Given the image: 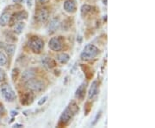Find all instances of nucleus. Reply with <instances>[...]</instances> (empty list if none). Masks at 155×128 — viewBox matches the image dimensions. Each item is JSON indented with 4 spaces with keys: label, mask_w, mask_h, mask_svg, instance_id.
Returning <instances> with one entry per match:
<instances>
[{
    "label": "nucleus",
    "mask_w": 155,
    "mask_h": 128,
    "mask_svg": "<svg viewBox=\"0 0 155 128\" xmlns=\"http://www.w3.org/2000/svg\"><path fill=\"white\" fill-rule=\"evenodd\" d=\"M98 54H99V50L97 47H96L93 44H87L82 51L80 57L82 60L89 61L95 58Z\"/></svg>",
    "instance_id": "nucleus-1"
},
{
    "label": "nucleus",
    "mask_w": 155,
    "mask_h": 128,
    "mask_svg": "<svg viewBox=\"0 0 155 128\" xmlns=\"http://www.w3.org/2000/svg\"><path fill=\"white\" fill-rule=\"evenodd\" d=\"M78 111V107L77 105H75L74 103H72V105L67 107L65 111L62 112V114L61 115L60 118V124L62 125H66L67 123L69 122V120L72 118V116Z\"/></svg>",
    "instance_id": "nucleus-2"
},
{
    "label": "nucleus",
    "mask_w": 155,
    "mask_h": 128,
    "mask_svg": "<svg viewBox=\"0 0 155 128\" xmlns=\"http://www.w3.org/2000/svg\"><path fill=\"white\" fill-rule=\"evenodd\" d=\"M0 91L2 93L3 97L5 98V100L8 102H13L16 100V94L14 92V90L12 89L10 84L4 83L1 85L0 87Z\"/></svg>",
    "instance_id": "nucleus-3"
},
{
    "label": "nucleus",
    "mask_w": 155,
    "mask_h": 128,
    "mask_svg": "<svg viewBox=\"0 0 155 128\" xmlns=\"http://www.w3.org/2000/svg\"><path fill=\"white\" fill-rule=\"evenodd\" d=\"M28 45L34 53L39 54L44 48V42L42 39L39 38L37 36L36 37L35 36V37L30 38V40L28 42Z\"/></svg>",
    "instance_id": "nucleus-4"
},
{
    "label": "nucleus",
    "mask_w": 155,
    "mask_h": 128,
    "mask_svg": "<svg viewBox=\"0 0 155 128\" xmlns=\"http://www.w3.org/2000/svg\"><path fill=\"white\" fill-rule=\"evenodd\" d=\"M26 88L33 92H41L45 88V84L42 81L32 78L26 81Z\"/></svg>",
    "instance_id": "nucleus-5"
},
{
    "label": "nucleus",
    "mask_w": 155,
    "mask_h": 128,
    "mask_svg": "<svg viewBox=\"0 0 155 128\" xmlns=\"http://www.w3.org/2000/svg\"><path fill=\"white\" fill-rule=\"evenodd\" d=\"M48 46H49V49L53 51H61L62 50V44H61V42L60 41V39L58 37H53L51 38L49 41V43H48Z\"/></svg>",
    "instance_id": "nucleus-6"
},
{
    "label": "nucleus",
    "mask_w": 155,
    "mask_h": 128,
    "mask_svg": "<svg viewBox=\"0 0 155 128\" xmlns=\"http://www.w3.org/2000/svg\"><path fill=\"white\" fill-rule=\"evenodd\" d=\"M48 17H49V13L48 11H47V9L45 8H42V9H40L37 12V20H38L40 22H45L48 21Z\"/></svg>",
    "instance_id": "nucleus-7"
},
{
    "label": "nucleus",
    "mask_w": 155,
    "mask_h": 128,
    "mask_svg": "<svg viewBox=\"0 0 155 128\" xmlns=\"http://www.w3.org/2000/svg\"><path fill=\"white\" fill-rule=\"evenodd\" d=\"M64 10L68 13H73L76 11V5L74 0H66L64 2Z\"/></svg>",
    "instance_id": "nucleus-8"
},
{
    "label": "nucleus",
    "mask_w": 155,
    "mask_h": 128,
    "mask_svg": "<svg viewBox=\"0 0 155 128\" xmlns=\"http://www.w3.org/2000/svg\"><path fill=\"white\" fill-rule=\"evenodd\" d=\"M97 94H98V83L97 81H94L91 84V88H90V90H89V99L91 100V99L94 98L95 96L97 95Z\"/></svg>",
    "instance_id": "nucleus-9"
},
{
    "label": "nucleus",
    "mask_w": 155,
    "mask_h": 128,
    "mask_svg": "<svg viewBox=\"0 0 155 128\" xmlns=\"http://www.w3.org/2000/svg\"><path fill=\"white\" fill-rule=\"evenodd\" d=\"M60 22H59V20L58 19H53L51 22H49V24H48V33L49 34H53L55 32L56 30L59 29L60 27Z\"/></svg>",
    "instance_id": "nucleus-10"
},
{
    "label": "nucleus",
    "mask_w": 155,
    "mask_h": 128,
    "mask_svg": "<svg viewBox=\"0 0 155 128\" xmlns=\"http://www.w3.org/2000/svg\"><path fill=\"white\" fill-rule=\"evenodd\" d=\"M85 88H86V84L82 83L76 90V94H75V96L78 98L80 100H84V95H85Z\"/></svg>",
    "instance_id": "nucleus-11"
},
{
    "label": "nucleus",
    "mask_w": 155,
    "mask_h": 128,
    "mask_svg": "<svg viewBox=\"0 0 155 128\" xmlns=\"http://www.w3.org/2000/svg\"><path fill=\"white\" fill-rule=\"evenodd\" d=\"M11 14L9 12H4L1 14V17H0V25L2 27H5L6 26L10 21H11Z\"/></svg>",
    "instance_id": "nucleus-12"
},
{
    "label": "nucleus",
    "mask_w": 155,
    "mask_h": 128,
    "mask_svg": "<svg viewBox=\"0 0 155 128\" xmlns=\"http://www.w3.org/2000/svg\"><path fill=\"white\" fill-rule=\"evenodd\" d=\"M34 96L31 92L25 93L22 98V105H29L33 102Z\"/></svg>",
    "instance_id": "nucleus-13"
},
{
    "label": "nucleus",
    "mask_w": 155,
    "mask_h": 128,
    "mask_svg": "<svg viewBox=\"0 0 155 128\" xmlns=\"http://www.w3.org/2000/svg\"><path fill=\"white\" fill-rule=\"evenodd\" d=\"M35 70H34V69H27V70H25L24 72L22 73V81H28V80L34 78V77H35Z\"/></svg>",
    "instance_id": "nucleus-14"
},
{
    "label": "nucleus",
    "mask_w": 155,
    "mask_h": 128,
    "mask_svg": "<svg viewBox=\"0 0 155 128\" xmlns=\"http://www.w3.org/2000/svg\"><path fill=\"white\" fill-rule=\"evenodd\" d=\"M27 17H28V13H27L26 11H22L15 13L14 16L11 17V18H12V20H14V21H22L23 19L27 18Z\"/></svg>",
    "instance_id": "nucleus-15"
},
{
    "label": "nucleus",
    "mask_w": 155,
    "mask_h": 128,
    "mask_svg": "<svg viewBox=\"0 0 155 128\" xmlns=\"http://www.w3.org/2000/svg\"><path fill=\"white\" fill-rule=\"evenodd\" d=\"M56 59H57V61H59L60 63L61 64H66L69 61V59H70V56L67 53H61V54H59L57 57H56Z\"/></svg>",
    "instance_id": "nucleus-16"
},
{
    "label": "nucleus",
    "mask_w": 155,
    "mask_h": 128,
    "mask_svg": "<svg viewBox=\"0 0 155 128\" xmlns=\"http://www.w3.org/2000/svg\"><path fill=\"white\" fill-rule=\"evenodd\" d=\"M4 50L6 52V54L9 56H12L15 53V50H16V46L14 44H11V43H7L5 44L4 47Z\"/></svg>",
    "instance_id": "nucleus-17"
},
{
    "label": "nucleus",
    "mask_w": 155,
    "mask_h": 128,
    "mask_svg": "<svg viewBox=\"0 0 155 128\" xmlns=\"http://www.w3.org/2000/svg\"><path fill=\"white\" fill-rule=\"evenodd\" d=\"M25 28V23L22 21H19L18 22H17L15 25H14V32L17 35H20V34L22 33L23 29Z\"/></svg>",
    "instance_id": "nucleus-18"
},
{
    "label": "nucleus",
    "mask_w": 155,
    "mask_h": 128,
    "mask_svg": "<svg viewBox=\"0 0 155 128\" xmlns=\"http://www.w3.org/2000/svg\"><path fill=\"white\" fill-rule=\"evenodd\" d=\"M91 7L88 5H84L82 7H81V15L84 17V16H86L87 14H88L89 12L91 11Z\"/></svg>",
    "instance_id": "nucleus-19"
},
{
    "label": "nucleus",
    "mask_w": 155,
    "mask_h": 128,
    "mask_svg": "<svg viewBox=\"0 0 155 128\" xmlns=\"http://www.w3.org/2000/svg\"><path fill=\"white\" fill-rule=\"evenodd\" d=\"M7 61H8L7 60V56L3 52L0 51V66H5V65H6Z\"/></svg>",
    "instance_id": "nucleus-20"
},
{
    "label": "nucleus",
    "mask_w": 155,
    "mask_h": 128,
    "mask_svg": "<svg viewBox=\"0 0 155 128\" xmlns=\"http://www.w3.org/2000/svg\"><path fill=\"white\" fill-rule=\"evenodd\" d=\"M18 74H19V69H18V68H14V69L12 70V78H13L14 81L17 80Z\"/></svg>",
    "instance_id": "nucleus-21"
},
{
    "label": "nucleus",
    "mask_w": 155,
    "mask_h": 128,
    "mask_svg": "<svg viewBox=\"0 0 155 128\" xmlns=\"http://www.w3.org/2000/svg\"><path fill=\"white\" fill-rule=\"evenodd\" d=\"M5 72L2 68H0V83L3 82V81L5 80Z\"/></svg>",
    "instance_id": "nucleus-22"
},
{
    "label": "nucleus",
    "mask_w": 155,
    "mask_h": 128,
    "mask_svg": "<svg viewBox=\"0 0 155 128\" xmlns=\"http://www.w3.org/2000/svg\"><path fill=\"white\" fill-rule=\"evenodd\" d=\"M84 108H85V115H88L89 112H90V110L91 109V104L90 102H87Z\"/></svg>",
    "instance_id": "nucleus-23"
},
{
    "label": "nucleus",
    "mask_w": 155,
    "mask_h": 128,
    "mask_svg": "<svg viewBox=\"0 0 155 128\" xmlns=\"http://www.w3.org/2000/svg\"><path fill=\"white\" fill-rule=\"evenodd\" d=\"M101 115H102V111H100L97 115H96V118H95L94 121H93V123H92V126H94V125H96L97 123V121H98V119H100V117H101Z\"/></svg>",
    "instance_id": "nucleus-24"
},
{
    "label": "nucleus",
    "mask_w": 155,
    "mask_h": 128,
    "mask_svg": "<svg viewBox=\"0 0 155 128\" xmlns=\"http://www.w3.org/2000/svg\"><path fill=\"white\" fill-rule=\"evenodd\" d=\"M47 100H48V96H44V97H42V98H41V100L38 101L39 106H42L45 102L47 101Z\"/></svg>",
    "instance_id": "nucleus-25"
},
{
    "label": "nucleus",
    "mask_w": 155,
    "mask_h": 128,
    "mask_svg": "<svg viewBox=\"0 0 155 128\" xmlns=\"http://www.w3.org/2000/svg\"><path fill=\"white\" fill-rule=\"evenodd\" d=\"M5 112V106L2 103H0V115H3L4 113Z\"/></svg>",
    "instance_id": "nucleus-26"
},
{
    "label": "nucleus",
    "mask_w": 155,
    "mask_h": 128,
    "mask_svg": "<svg viewBox=\"0 0 155 128\" xmlns=\"http://www.w3.org/2000/svg\"><path fill=\"white\" fill-rule=\"evenodd\" d=\"M27 3H28V6L30 8L32 6V5H33V0H28Z\"/></svg>",
    "instance_id": "nucleus-27"
},
{
    "label": "nucleus",
    "mask_w": 155,
    "mask_h": 128,
    "mask_svg": "<svg viewBox=\"0 0 155 128\" xmlns=\"http://www.w3.org/2000/svg\"><path fill=\"white\" fill-rule=\"evenodd\" d=\"M48 1L49 0H38L39 3H41V4H46V3H48Z\"/></svg>",
    "instance_id": "nucleus-28"
},
{
    "label": "nucleus",
    "mask_w": 155,
    "mask_h": 128,
    "mask_svg": "<svg viewBox=\"0 0 155 128\" xmlns=\"http://www.w3.org/2000/svg\"><path fill=\"white\" fill-rule=\"evenodd\" d=\"M4 47H5V43H2V42H0V51L4 50Z\"/></svg>",
    "instance_id": "nucleus-29"
},
{
    "label": "nucleus",
    "mask_w": 155,
    "mask_h": 128,
    "mask_svg": "<svg viewBox=\"0 0 155 128\" xmlns=\"http://www.w3.org/2000/svg\"><path fill=\"white\" fill-rule=\"evenodd\" d=\"M11 116H16V115H17V114H18V112L16 111H11Z\"/></svg>",
    "instance_id": "nucleus-30"
},
{
    "label": "nucleus",
    "mask_w": 155,
    "mask_h": 128,
    "mask_svg": "<svg viewBox=\"0 0 155 128\" xmlns=\"http://www.w3.org/2000/svg\"><path fill=\"white\" fill-rule=\"evenodd\" d=\"M14 127H22V125H21V124H16L14 126Z\"/></svg>",
    "instance_id": "nucleus-31"
},
{
    "label": "nucleus",
    "mask_w": 155,
    "mask_h": 128,
    "mask_svg": "<svg viewBox=\"0 0 155 128\" xmlns=\"http://www.w3.org/2000/svg\"><path fill=\"white\" fill-rule=\"evenodd\" d=\"M14 3H22L23 2V0H13Z\"/></svg>",
    "instance_id": "nucleus-32"
},
{
    "label": "nucleus",
    "mask_w": 155,
    "mask_h": 128,
    "mask_svg": "<svg viewBox=\"0 0 155 128\" xmlns=\"http://www.w3.org/2000/svg\"><path fill=\"white\" fill-rule=\"evenodd\" d=\"M0 123H1V119H0Z\"/></svg>",
    "instance_id": "nucleus-33"
}]
</instances>
